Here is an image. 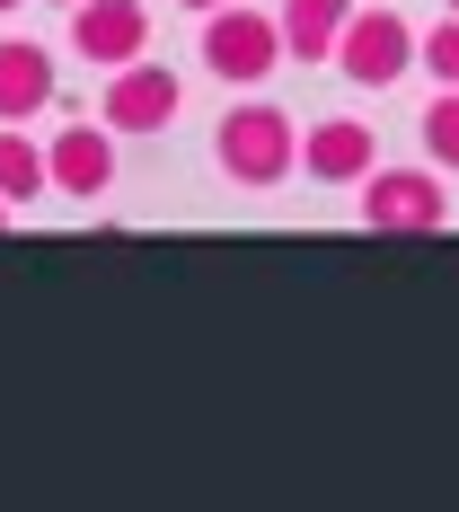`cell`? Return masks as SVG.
I'll return each mask as SVG.
<instances>
[{"label":"cell","instance_id":"4fadbf2b","mask_svg":"<svg viewBox=\"0 0 459 512\" xmlns=\"http://www.w3.org/2000/svg\"><path fill=\"white\" fill-rule=\"evenodd\" d=\"M415 62L433 71V89H459V9L433 27V36H424V45H415Z\"/></svg>","mask_w":459,"mask_h":512},{"label":"cell","instance_id":"52a82bcc","mask_svg":"<svg viewBox=\"0 0 459 512\" xmlns=\"http://www.w3.org/2000/svg\"><path fill=\"white\" fill-rule=\"evenodd\" d=\"M45 168L62 195H80V204H98L106 186H115V124H62L45 142Z\"/></svg>","mask_w":459,"mask_h":512},{"label":"cell","instance_id":"9a60e30c","mask_svg":"<svg viewBox=\"0 0 459 512\" xmlns=\"http://www.w3.org/2000/svg\"><path fill=\"white\" fill-rule=\"evenodd\" d=\"M53 9H80V0H53Z\"/></svg>","mask_w":459,"mask_h":512},{"label":"cell","instance_id":"8992f818","mask_svg":"<svg viewBox=\"0 0 459 512\" xmlns=\"http://www.w3.org/2000/svg\"><path fill=\"white\" fill-rule=\"evenodd\" d=\"M62 45L80 53V62H98V71L142 62V45H151V9H142V0H80Z\"/></svg>","mask_w":459,"mask_h":512},{"label":"cell","instance_id":"5b68a950","mask_svg":"<svg viewBox=\"0 0 459 512\" xmlns=\"http://www.w3.org/2000/svg\"><path fill=\"white\" fill-rule=\"evenodd\" d=\"M177 106H186V80L168 71V62H115L106 71V98H98V115L115 124V133H168L177 124Z\"/></svg>","mask_w":459,"mask_h":512},{"label":"cell","instance_id":"3957f363","mask_svg":"<svg viewBox=\"0 0 459 512\" xmlns=\"http://www.w3.org/2000/svg\"><path fill=\"white\" fill-rule=\"evenodd\" d=\"M336 71L354 80V89H398L415 71V27L398 18V9H354L345 18V36H336Z\"/></svg>","mask_w":459,"mask_h":512},{"label":"cell","instance_id":"2e32d148","mask_svg":"<svg viewBox=\"0 0 459 512\" xmlns=\"http://www.w3.org/2000/svg\"><path fill=\"white\" fill-rule=\"evenodd\" d=\"M0 230H9V204H0Z\"/></svg>","mask_w":459,"mask_h":512},{"label":"cell","instance_id":"7a4b0ae2","mask_svg":"<svg viewBox=\"0 0 459 512\" xmlns=\"http://www.w3.org/2000/svg\"><path fill=\"white\" fill-rule=\"evenodd\" d=\"M274 62H292L283 53V27L265 18V9H212L204 18V71L212 80H230V89H256V80H274Z\"/></svg>","mask_w":459,"mask_h":512},{"label":"cell","instance_id":"8fae6325","mask_svg":"<svg viewBox=\"0 0 459 512\" xmlns=\"http://www.w3.org/2000/svg\"><path fill=\"white\" fill-rule=\"evenodd\" d=\"M53 186V168H45V151L18 133V124H0V204H36Z\"/></svg>","mask_w":459,"mask_h":512},{"label":"cell","instance_id":"e0dca14e","mask_svg":"<svg viewBox=\"0 0 459 512\" xmlns=\"http://www.w3.org/2000/svg\"><path fill=\"white\" fill-rule=\"evenodd\" d=\"M0 9H18V0H0Z\"/></svg>","mask_w":459,"mask_h":512},{"label":"cell","instance_id":"7c38bea8","mask_svg":"<svg viewBox=\"0 0 459 512\" xmlns=\"http://www.w3.org/2000/svg\"><path fill=\"white\" fill-rule=\"evenodd\" d=\"M424 159L459 168V89H433V106H424Z\"/></svg>","mask_w":459,"mask_h":512},{"label":"cell","instance_id":"6da1fadb","mask_svg":"<svg viewBox=\"0 0 459 512\" xmlns=\"http://www.w3.org/2000/svg\"><path fill=\"white\" fill-rule=\"evenodd\" d=\"M212 159H221V177H230V186L265 195V186H283V177L301 168V124H292L274 98H248V106H230V115H221Z\"/></svg>","mask_w":459,"mask_h":512},{"label":"cell","instance_id":"ba28073f","mask_svg":"<svg viewBox=\"0 0 459 512\" xmlns=\"http://www.w3.org/2000/svg\"><path fill=\"white\" fill-rule=\"evenodd\" d=\"M301 168L318 177V186H362V177L380 168L371 124H362V115H327V124H309V133H301Z\"/></svg>","mask_w":459,"mask_h":512},{"label":"cell","instance_id":"277c9868","mask_svg":"<svg viewBox=\"0 0 459 512\" xmlns=\"http://www.w3.org/2000/svg\"><path fill=\"white\" fill-rule=\"evenodd\" d=\"M362 221H371V230H398V239L442 230V221H451L442 168H371V177H362Z\"/></svg>","mask_w":459,"mask_h":512},{"label":"cell","instance_id":"30bf717a","mask_svg":"<svg viewBox=\"0 0 459 512\" xmlns=\"http://www.w3.org/2000/svg\"><path fill=\"white\" fill-rule=\"evenodd\" d=\"M354 0H283L274 27H283V53L292 62H336V36H345Z\"/></svg>","mask_w":459,"mask_h":512},{"label":"cell","instance_id":"5bb4252c","mask_svg":"<svg viewBox=\"0 0 459 512\" xmlns=\"http://www.w3.org/2000/svg\"><path fill=\"white\" fill-rule=\"evenodd\" d=\"M177 9H195V18H212V9H230V0H177Z\"/></svg>","mask_w":459,"mask_h":512},{"label":"cell","instance_id":"ac0fdd59","mask_svg":"<svg viewBox=\"0 0 459 512\" xmlns=\"http://www.w3.org/2000/svg\"><path fill=\"white\" fill-rule=\"evenodd\" d=\"M442 9H459V0H442Z\"/></svg>","mask_w":459,"mask_h":512},{"label":"cell","instance_id":"9c48e42d","mask_svg":"<svg viewBox=\"0 0 459 512\" xmlns=\"http://www.w3.org/2000/svg\"><path fill=\"white\" fill-rule=\"evenodd\" d=\"M53 106V53L27 36H0V124H27Z\"/></svg>","mask_w":459,"mask_h":512}]
</instances>
